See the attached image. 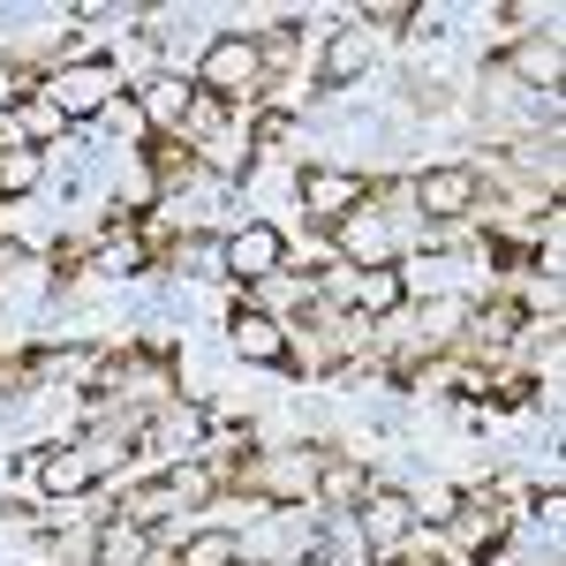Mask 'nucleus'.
Returning <instances> with one entry per match:
<instances>
[{
    "label": "nucleus",
    "instance_id": "1",
    "mask_svg": "<svg viewBox=\"0 0 566 566\" xmlns=\"http://www.w3.org/2000/svg\"><path fill=\"white\" fill-rule=\"evenodd\" d=\"M114 91H122V76H114L106 61H76V69H61V76L45 84V106H53L61 122H84V114H106V106H114Z\"/></svg>",
    "mask_w": 566,
    "mask_h": 566
},
{
    "label": "nucleus",
    "instance_id": "2",
    "mask_svg": "<svg viewBox=\"0 0 566 566\" xmlns=\"http://www.w3.org/2000/svg\"><path fill=\"white\" fill-rule=\"evenodd\" d=\"M264 76V45L258 39H219L205 61H197V84L212 91V98H250Z\"/></svg>",
    "mask_w": 566,
    "mask_h": 566
},
{
    "label": "nucleus",
    "instance_id": "3",
    "mask_svg": "<svg viewBox=\"0 0 566 566\" xmlns=\"http://www.w3.org/2000/svg\"><path fill=\"white\" fill-rule=\"evenodd\" d=\"M106 461H114V438H91V446H61V453H45L39 461V483L53 499H84L91 483L106 476Z\"/></svg>",
    "mask_w": 566,
    "mask_h": 566
},
{
    "label": "nucleus",
    "instance_id": "4",
    "mask_svg": "<svg viewBox=\"0 0 566 566\" xmlns=\"http://www.w3.org/2000/svg\"><path fill=\"white\" fill-rule=\"evenodd\" d=\"M287 258V242H280V227H242V234H227V272H242V280H264V272H280Z\"/></svg>",
    "mask_w": 566,
    "mask_h": 566
},
{
    "label": "nucleus",
    "instance_id": "5",
    "mask_svg": "<svg viewBox=\"0 0 566 566\" xmlns=\"http://www.w3.org/2000/svg\"><path fill=\"white\" fill-rule=\"evenodd\" d=\"M408 528H416V499H400V491H378V499L363 506V544H370V552L408 544Z\"/></svg>",
    "mask_w": 566,
    "mask_h": 566
},
{
    "label": "nucleus",
    "instance_id": "6",
    "mask_svg": "<svg viewBox=\"0 0 566 566\" xmlns=\"http://www.w3.org/2000/svg\"><path fill=\"white\" fill-rule=\"evenodd\" d=\"M234 355L242 363H287V333H280V317H264V310H234Z\"/></svg>",
    "mask_w": 566,
    "mask_h": 566
},
{
    "label": "nucleus",
    "instance_id": "7",
    "mask_svg": "<svg viewBox=\"0 0 566 566\" xmlns=\"http://www.w3.org/2000/svg\"><path fill=\"white\" fill-rule=\"evenodd\" d=\"M416 205H423L431 219L469 212V205H476V175H469V167H438V175H423V181H416Z\"/></svg>",
    "mask_w": 566,
    "mask_h": 566
},
{
    "label": "nucleus",
    "instance_id": "8",
    "mask_svg": "<svg viewBox=\"0 0 566 566\" xmlns=\"http://www.w3.org/2000/svg\"><path fill=\"white\" fill-rule=\"evenodd\" d=\"M303 197H310V212L348 219V212H363V175H325V167H310V175H303Z\"/></svg>",
    "mask_w": 566,
    "mask_h": 566
},
{
    "label": "nucleus",
    "instance_id": "9",
    "mask_svg": "<svg viewBox=\"0 0 566 566\" xmlns=\"http://www.w3.org/2000/svg\"><path fill=\"white\" fill-rule=\"evenodd\" d=\"M45 175V159H39V144H8L0 151V205H15V197H31Z\"/></svg>",
    "mask_w": 566,
    "mask_h": 566
},
{
    "label": "nucleus",
    "instance_id": "10",
    "mask_svg": "<svg viewBox=\"0 0 566 566\" xmlns=\"http://www.w3.org/2000/svg\"><path fill=\"white\" fill-rule=\"evenodd\" d=\"M340 250H348V258H363V264H378L392 250V227L378 212H348V219H340Z\"/></svg>",
    "mask_w": 566,
    "mask_h": 566
},
{
    "label": "nucleus",
    "instance_id": "11",
    "mask_svg": "<svg viewBox=\"0 0 566 566\" xmlns=\"http://www.w3.org/2000/svg\"><path fill=\"white\" fill-rule=\"evenodd\" d=\"M151 129H181L189 122V84H175V76H159V84H144V106H136Z\"/></svg>",
    "mask_w": 566,
    "mask_h": 566
},
{
    "label": "nucleus",
    "instance_id": "12",
    "mask_svg": "<svg viewBox=\"0 0 566 566\" xmlns=\"http://www.w3.org/2000/svg\"><path fill=\"white\" fill-rule=\"evenodd\" d=\"M348 295H355V310L392 317V310H400V272H392V264H370L363 280H348Z\"/></svg>",
    "mask_w": 566,
    "mask_h": 566
},
{
    "label": "nucleus",
    "instance_id": "13",
    "mask_svg": "<svg viewBox=\"0 0 566 566\" xmlns=\"http://www.w3.org/2000/svg\"><path fill=\"white\" fill-rule=\"evenodd\" d=\"M144 544H151V528L114 522V528H98V559L91 566H144Z\"/></svg>",
    "mask_w": 566,
    "mask_h": 566
},
{
    "label": "nucleus",
    "instance_id": "14",
    "mask_svg": "<svg viewBox=\"0 0 566 566\" xmlns=\"http://www.w3.org/2000/svg\"><path fill=\"white\" fill-rule=\"evenodd\" d=\"M363 61H370V39H363V31H340V39L325 45V84H348Z\"/></svg>",
    "mask_w": 566,
    "mask_h": 566
},
{
    "label": "nucleus",
    "instance_id": "15",
    "mask_svg": "<svg viewBox=\"0 0 566 566\" xmlns=\"http://www.w3.org/2000/svg\"><path fill=\"white\" fill-rule=\"evenodd\" d=\"M242 559V544L227 536V528H205V536H189V552H181V566H234Z\"/></svg>",
    "mask_w": 566,
    "mask_h": 566
},
{
    "label": "nucleus",
    "instance_id": "16",
    "mask_svg": "<svg viewBox=\"0 0 566 566\" xmlns=\"http://www.w3.org/2000/svg\"><path fill=\"white\" fill-rule=\"evenodd\" d=\"M175 264L181 272H219V264H227V242H212V234H181Z\"/></svg>",
    "mask_w": 566,
    "mask_h": 566
},
{
    "label": "nucleus",
    "instance_id": "17",
    "mask_svg": "<svg viewBox=\"0 0 566 566\" xmlns=\"http://www.w3.org/2000/svg\"><path fill=\"white\" fill-rule=\"evenodd\" d=\"M317 491H325V506H355V499H363V469H348V461H333V469L317 476Z\"/></svg>",
    "mask_w": 566,
    "mask_h": 566
},
{
    "label": "nucleus",
    "instance_id": "18",
    "mask_svg": "<svg viewBox=\"0 0 566 566\" xmlns=\"http://www.w3.org/2000/svg\"><path fill=\"white\" fill-rule=\"evenodd\" d=\"M514 333H522V310H514V303H499L491 317H483V333H476V340H483V348H506Z\"/></svg>",
    "mask_w": 566,
    "mask_h": 566
},
{
    "label": "nucleus",
    "instance_id": "19",
    "mask_svg": "<svg viewBox=\"0 0 566 566\" xmlns=\"http://www.w3.org/2000/svg\"><path fill=\"white\" fill-rule=\"evenodd\" d=\"M98 264H106V272H144V250L122 234V242H106V258H98Z\"/></svg>",
    "mask_w": 566,
    "mask_h": 566
},
{
    "label": "nucleus",
    "instance_id": "20",
    "mask_svg": "<svg viewBox=\"0 0 566 566\" xmlns=\"http://www.w3.org/2000/svg\"><path fill=\"white\" fill-rule=\"evenodd\" d=\"M15 122H23V136H53V129H61V114H53V106H23Z\"/></svg>",
    "mask_w": 566,
    "mask_h": 566
},
{
    "label": "nucleus",
    "instance_id": "21",
    "mask_svg": "<svg viewBox=\"0 0 566 566\" xmlns=\"http://www.w3.org/2000/svg\"><path fill=\"white\" fill-rule=\"evenodd\" d=\"M408 15H416L408 0H378V8H363V23H408Z\"/></svg>",
    "mask_w": 566,
    "mask_h": 566
}]
</instances>
